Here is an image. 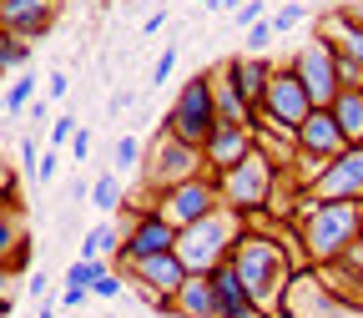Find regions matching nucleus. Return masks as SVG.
<instances>
[{
    "label": "nucleus",
    "instance_id": "obj_25",
    "mask_svg": "<svg viewBox=\"0 0 363 318\" xmlns=\"http://www.w3.org/2000/svg\"><path fill=\"white\" fill-rule=\"evenodd\" d=\"M272 40H278V26H272V16H262V21H252L247 26V35H242V51H272Z\"/></svg>",
    "mask_w": 363,
    "mask_h": 318
},
{
    "label": "nucleus",
    "instance_id": "obj_8",
    "mask_svg": "<svg viewBox=\"0 0 363 318\" xmlns=\"http://www.w3.org/2000/svg\"><path fill=\"white\" fill-rule=\"evenodd\" d=\"M121 212H131V207H121ZM177 243V227L147 202L142 212H131L126 217V227H121V248H116V258L111 263H131V258H152V253H167Z\"/></svg>",
    "mask_w": 363,
    "mask_h": 318
},
{
    "label": "nucleus",
    "instance_id": "obj_7",
    "mask_svg": "<svg viewBox=\"0 0 363 318\" xmlns=\"http://www.w3.org/2000/svg\"><path fill=\"white\" fill-rule=\"evenodd\" d=\"M288 66L303 76V86H308V97H313V106H328L333 97H338V51L323 40V35H308L298 51L288 56Z\"/></svg>",
    "mask_w": 363,
    "mask_h": 318
},
{
    "label": "nucleus",
    "instance_id": "obj_38",
    "mask_svg": "<svg viewBox=\"0 0 363 318\" xmlns=\"http://www.w3.org/2000/svg\"><path fill=\"white\" fill-rule=\"evenodd\" d=\"M51 116H56V106L45 102V97H35V102L26 106V121H51Z\"/></svg>",
    "mask_w": 363,
    "mask_h": 318
},
{
    "label": "nucleus",
    "instance_id": "obj_30",
    "mask_svg": "<svg viewBox=\"0 0 363 318\" xmlns=\"http://www.w3.org/2000/svg\"><path fill=\"white\" fill-rule=\"evenodd\" d=\"M76 126H81V121H76V116H71V111L61 106V111L51 116V147H61V142H71V136H76Z\"/></svg>",
    "mask_w": 363,
    "mask_h": 318
},
{
    "label": "nucleus",
    "instance_id": "obj_27",
    "mask_svg": "<svg viewBox=\"0 0 363 318\" xmlns=\"http://www.w3.org/2000/svg\"><path fill=\"white\" fill-rule=\"evenodd\" d=\"M16 293H21V273L11 263H0V318L16 308Z\"/></svg>",
    "mask_w": 363,
    "mask_h": 318
},
{
    "label": "nucleus",
    "instance_id": "obj_2",
    "mask_svg": "<svg viewBox=\"0 0 363 318\" xmlns=\"http://www.w3.org/2000/svg\"><path fill=\"white\" fill-rule=\"evenodd\" d=\"M247 233V217L238 212V207H212L207 217H197V222H187V227H177V243H172V253L182 258V268L187 273H212L217 263H227L233 258V248H238V238Z\"/></svg>",
    "mask_w": 363,
    "mask_h": 318
},
{
    "label": "nucleus",
    "instance_id": "obj_20",
    "mask_svg": "<svg viewBox=\"0 0 363 318\" xmlns=\"http://www.w3.org/2000/svg\"><path fill=\"white\" fill-rule=\"evenodd\" d=\"M328 111L338 116L348 147H363V86H338V97L328 102Z\"/></svg>",
    "mask_w": 363,
    "mask_h": 318
},
{
    "label": "nucleus",
    "instance_id": "obj_33",
    "mask_svg": "<svg viewBox=\"0 0 363 318\" xmlns=\"http://www.w3.org/2000/svg\"><path fill=\"white\" fill-rule=\"evenodd\" d=\"M56 172H61V147L40 152V162H35V182H56Z\"/></svg>",
    "mask_w": 363,
    "mask_h": 318
},
{
    "label": "nucleus",
    "instance_id": "obj_37",
    "mask_svg": "<svg viewBox=\"0 0 363 318\" xmlns=\"http://www.w3.org/2000/svg\"><path fill=\"white\" fill-rule=\"evenodd\" d=\"M35 162H40V147H35V136H21V167L35 177Z\"/></svg>",
    "mask_w": 363,
    "mask_h": 318
},
{
    "label": "nucleus",
    "instance_id": "obj_1",
    "mask_svg": "<svg viewBox=\"0 0 363 318\" xmlns=\"http://www.w3.org/2000/svg\"><path fill=\"white\" fill-rule=\"evenodd\" d=\"M298 227V248L308 268H323L333 258H343L358 238H363V202L348 197H308L303 212L293 217Z\"/></svg>",
    "mask_w": 363,
    "mask_h": 318
},
{
    "label": "nucleus",
    "instance_id": "obj_35",
    "mask_svg": "<svg viewBox=\"0 0 363 318\" xmlns=\"http://www.w3.org/2000/svg\"><path fill=\"white\" fill-rule=\"evenodd\" d=\"M233 21H238V26H242V31H247V26H252V21H262V0H242V6H238V11H233Z\"/></svg>",
    "mask_w": 363,
    "mask_h": 318
},
{
    "label": "nucleus",
    "instance_id": "obj_10",
    "mask_svg": "<svg viewBox=\"0 0 363 318\" xmlns=\"http://www.w3.org/2000/svg\"><path fill=\"white\" fill-rule=\"evenodd\" d=\"M0 263H11L16 273H30V263H35V238H30V217H26L21 192L0 197Z\"/></svg>",
    "mask_w": 363,
    "mask_h": 318
},
{
    "label": "nucleus",
    "instance_id": "obj_15",
    "mask_svg": "<svg viewBox=\"0 0 363 318\" xmlns=\"http://www.w3.org/2000/svg\"><path fill=\"white\" fill-rule=\"evenodd\" d=\"M0 16H6V31H16L26 40H40L56 26L61 0H0Z\"/></svg>",
    "mask_w": 363,
    "mask_h": 318
},
{
    "label": "nucleus",
    "instance_id": "obj_9",
    "mask_svg": "<svg viewBox=\"0 0 363 318\" xmlns=\"http://www.w3.org/2000/svg\"><path fill=\"white\" fill-rule=\"evenodd\" d=\"M262 116H272V121H283V126H303V116L313 111V97H308V86H303V76L283 61V66H272V76H267V91H262V106H257Z\"/></svg>",
    "mask_w": 363,
    "mask_h": 318
},
{
    "label": "nucleus",
    "instance_id": "obj_44",
    "mask_svg": "<svg viewBox=\"0 0 363 318\" xmlns=\"http://www.w3.org/2000/svg\"><path fill=\"white\" fill-rule=\"evenodd\" d=\"M35 318H56V308H51V303H40V313H35Z\"/></svg>",
    "mask_w": 363,
    "mask_h": 318
},
{
    "label": "nucleus",
    "instance_id": "obj_3",
    "mask_svg": "<svg viewBox=\"0 0 363 318\" xmlns=\"http://www.w3.org/2000/svg\"><path fill=\"white\" fill-rule=\"evenodd\" d=\"M278 162H272L267 152H247L242 162H233V167H222V172H212L217 177V192H222V202L227 207H238L247 222L252 217H262L267 212V202H272V187H278Z\"/></svg>",
    "mask_w": 363,
    "mask_h": 318
},
{
    "label": "nucleus",
    "instance_id": "obj_40",
    "mask_svg": "<svg viewBox=\"0 0 363 318\" xmlns=\"http://www.w3.org/2000/svg\"><path fill=\"white\" fill-rule=\"evenodd\" d=\"M162 26H167V11H152V16H147V21H142V35H157V31H162Z\"/></svg>",
    "mask_w": 363,
    "mask_h": 318
},
{
    "label": "nucleus",
    "instance_id": "obj_48",
    "mask_svg": "<svg viewBox=\"0 0 363 318\" xmlns=\"http://www.w3.org/2000/svg\"><path fill=\"white\" fill-rule=\"evenodd\" d=\"M0 111H6V97H0Z\"/></svg>",
    "mask_w": 363,
    "mask_h": 318
},
{
    "label": "nucleus",
    "instance_id": "obj_36",
    "mask_svg": "<svg viewBox=\"0 0 363 318\" xmlns=\"http://www.w3.org/2000/svg\"><path fill=\"white\" fill-rule=\"evenodd\" d=\"M71 157H76V162L91 157V126H76V136H71Z\"/></svg>",
    "mask_w": 363,
    "mask_h": 318
},
{
    "label": "nucleus",
    "instance_id": "obj_39",
    "mask_svg": "<svg viewBox=\"0 0 363 318\" xmlns=\"http://www.w3.org/2000/svg\"><path fill=\"white\" fill-rule=\"evenodd\" d=\"M86 298H91V288H76V283H66V288H61V308H81Z\"/></svg>",
    "mask_w": 363,
    "mask_h": 318
},
{
    "label": "nucleus",
    "instance_id": "obj_29",
    "mask_svg": "<svg viewBox=\"0 0 363 318\" xmlns=\"http://www.w3.org/2000/svg\"><path fill=\"white\" fill-rule=\"evenodd\" d=\"M121 288H126V273H121V268L111 263V268L101 273V278H96V283H91V298H116Z\"/></svg>",
    "mask_w": 363,
    "mask_h": 318
},
{
    "label": "nucleus",
    "instance_id": "obj_41",
    "mask_svg": "<svg viewBox=\"0 0 363 318\" xmlns=\"http://www.w3.org/2000/svg\"><path fill=\"white\" fill-rule=\"evenodd\" d=\"M6 192H21V187H16V172L0 162V197H6Z\"/></svg>",
    "mask_w": 363,
    "mask_h": 318
},
{
    "label": "nucleus",
    "instance_id": "obj_14",
    "mask_svg": "<svg viewBox=\"0 0 363 318\" xmlns=\"http://www.w3.org/2000/svg\"><path fill=\"white\" fill-rule=\"evenodd\" d=\"M272 56H262V51H233L222 61V71L233 76V86L242 91V102L247 106H262V91H267V76H272Z\"/></svg>",
    "mask_w": 363,
    "mask_h": 318
},
{
    "label": "nucleus",
    "instance_id": "obj_31",
    "mask_svg": "<svg viewBox=\"0 0 363 318\" xmlns=\"http://www.w3.org/2000/svg\"><path fill=\"white\" fill-rule=\"evenodd\" d=\"M66 91H71V76H66V71H51V76H45V86H40V97L51 102V106H61Z\"/></svg>",
    "mask_w": 363,
    "mask_h": 318
},
{
    "label": "nucleus",
    "instance_id": "obj_12",
    "mask_svg": "<svg viewBox=\"0 0 363 318\" xmlns=\"http://www.w3.org/2000/svg\"><path fill=\"white\" fill-rule=\"evenodd\" d=\"M252 147H257V142H252V126H247V121L217 116V126L207 131V142H202V162H207V172H222V167L242 162Z\"/></svg>",
    "mask_w": 363,
    "mask_h": 318
},
{
    "label": "nucleus",
    "instance_id": "obj_17",
    "mask_svg": "<svg viewBox=\"0 0 363 318\" xmlns=\"http://www.w3.org/2000/svg\"><path fill=\"white\" fill-rule=\"evenodd\" d=\"M212 288H217V318H262L257 303H252V293H247V283L238 278L233 258L212 268Z\"/></svg>",
    "mask_w": 363,
    "mask_h": 318
},
{
    "label": "nucleus",
    "instance_id": "obj_34",
    "mask_svg": "<svg viewBox=\"0 0 363 318\" xmlns=\"http://www.w3.org/2000/svg\"><path fill=\"white\" fill-rule=\"evenodd\" d=\"M26 298H35V303H45V293H51V278L45 273H26V288H21Z\"/></svg>",
    "mask_w": 363,
    "mask_h": 318
},
{
    "label": "nucleus",
    "instance_id": "obj_18",
    "mask_svg": "<svg viewBox=\"0 0 363 318\" xmlns=\"http://www.w3.org/2000/svg\"><path fill=\"white\" fill-rule=\"evenodd\" d=\"M167 318H217V288L212 273H187V283L167 303Z\"/></svg>",
    "mask_w": 363,
    "mask_h": 318
},
{
    "label": "nucleus",
    "instance_id": "obj_4",
    "mask_svg": "<svg viewBox=\"0 0 363 318\" xmlns=\"http://www.w3.org/2000/svg\"><path fill=\"white\" fill-rule=\"evenodd\" d=\"M162 126L172 136H182V142H192V147L207 142V131L217 126V97H212V76L207 71H197V76H187L177 86V97H172Z\"/></svg>",
    "mask_w": 363,
    "mask_h": 318
},
{
    "label": "nucleus",
    "instance_id": "obj_11",
    "mask_svg": "<svg viewBox=\"0 0 363 318\" xmlns=\"http://www.w3.org/2000/svg\"><path fill=\"white\" fill-rule=\"evenodd\" d=\"M308 197H348V202H363V147H343L338 157H328L323 172L313 177Z\"/></svg>",
    "mask_w": 363,
    "mask_h": 318
},
{
    "label": "nucleus",
    "instance_id": "obj_26",
    "mask_svg": "<svg viewBox=\"0 0 363 318\" xmlns=\"http://www.w3.org/2000/svg\"><path fill=\"white\" fill-rule=\"evenodd\" d=\"M111 162H116V172H136V162H142V136H136V131L116 136V152H111Z\"/></svg>",
    "mask_w": 363,
    "mask_h": 318
},
{
    "label": "nucleus",
    "instance_id": "obj_13",
    "mask_svg": "<svg viewBox=\"0 0 363 318\" xmlns=\"http://www.w3.org/2000/svg\"><path fill=\"white\" fill-rule=\"evenodd\" d=\"M293 136H298V152L323 157V162H328V157H338V152L348 147V136H343V126H338V116H333L328 106H313Z\"/></svg>",
    "mask_w": 363,
    "mask_h": 318
},
{
    "label": "nucleus",
    "instance_id": "obj_47",
    "mask_svg": "<svg viewBox=\"0 0 363 318\" xmlns=\"http://www.w3.org/2000/svg\"><path fill=\"white\" fill-rule=\"evenodd\" d=\"M197 6H212V0H197Z\"/></svg>",
    "mask_w": 363,
    "mask_h": 318
},
{
    "label": "nucleus",
    "instance_id": "obj_32",
    "mask_svg": "<svg viewBox=\"0 0 363 318\" xmlns=\"http://www.w3.org/2000/svg\"><path fill=\"white\" fill-rule=\"evenodd\" d=\"M172 71H177V45H167V51L157 56V66H152V86H167Z\"/></svg>",
    "mask_w": 363,
    "mask_h": 318
},
{
    "label": "nucleus",
    "instance_id": "obj_24",
    "mask_svg": "<svg viewBox=\"0 0 363 318\" xmlns=\"http://www.w3.org/2000/svg\"><path fill=\"white\" fill-rule=\"evenodd\" d=\"M91 207H101V217L121 212V177L116 172H101L96 182H91Z\"/></svg>",
    "mask_w": 363,
    "mask_h": 318
},
{
    "label": "nucleus",
    "instance_id": "obj_45",
    "mask_svg": "<svg viewBox=\"0 0 363 318\" xmlns=\"http://www.w3.org/2000/svg\"><path fill=\"white\" fill-rule=\"evenodd\" d=\"M0 35H6V16H0Z\"/></svg>",
    "mask_w": 363,
    "mask_h": 318
},
{
    "label": "nucleus",
    "instance_id": "obj_46",
    "mask_svg": "<svg viewBox=\"0 0 363 318\" xmlns=\"http://www.w3.org/2000/svg\"><path fill=\"white\" fill-rule=\"evenodd\" d=\"M101 318H121V313H101Z\"/></svg>",
    "mask_w": 363,
    "mask_h": 318
},
{
    "label": "nucleus",
    "instance_id": "obj_19",
    "mask_svg": "<svg viewBox=\"0 0 363 318\" xmlns=\"http://www.w3.org/2000/svg\"><path fill=\"white\" fill-rule=\"evenodd\" d=\"M207 76H212V97H217V116H227V121H247V126H252V121H257V106H247V102H242V91L233 86V76H227L222 66H212Z\"/></svg>",
    "mask_w": 363,
    "mask_h": 318
},
{
    "label": "nucleus",
    "instance_id": "obj_21",
    "mask_svg": "<svg viewBox=\"0 0 363 318\" xmlns=\"http://www.w3.org/2000/svg\"><path fill=\"white\" fill-rule=\"evenodd\" d=\"M30 56H35V40L16 35V31H6V35H0V76H16V71H26V66H30Z\"/></svg>",
    "mask_w": 363,
    "mask_h": 318
},
{
    "label": "nucleus",
    "instance_id": "obj_23",
    "mask_svg": "<svg viewBox=\"0 0 363 318\" xmlns=\"http://www.w3.org/2000/svg\"><path fill=\"white\" fill-rule=\"evenodd\" d=\"M116 248H121V233H116L111 222H96V227L81 238V258H106V263H111Z\"/></svg>",
    "mask_w": 363,
    "mask_h": 318
},
{
    "label": "nucleus",
    "instance_id": "obj_42",
    "mask_svg": "<svg viewBox=\"0 0 363 318\" xmlns=\"http://www.w3.org/2000/svg\"><path fill=\"white\" fill-rule=\"evenodd\" d=\"M66 197H71V202H86V197H91V187H86V182L76 177V182H71V192H66Z\"/></svg>",
    "mask_w": 363,
    "mask_h": 318
},
{
    "label": "nucleus",
    "instance_id": "obj_16",
    "mask_svg": "<svg viewBox=\"0 0 363 318\" xmlns=\"http://www.w3.org/2000/svg\"><path fill=\"white\" fill-rule=\"evenodd\" d=\"M313 31L323 35V40L333 45V51H338L343 61H358V66H363V21H358V16H348V6L323 11Z\"/></svg>",
    "mask_w": 363,
    "mask_h": 318
},
{
    "label": "nucleus",
    "instance_id": "obj_22",
    "mask_svg": "<svg viewBox=\"0 0 363 318\" xmlns=\"http://www.w3.org/2000/svg\"><path fill=\"white\" fill-rule=\"evenodd\" d=\"M35 97H40V76H35V66H26V71H16V76H11V91H6V111H16V116H21V111H26Z\"/></svg>",
    "mask_w": 363,
    "mask_h": 318
},
{
    "label": "nucleus",
    "instance_id": "obj_5",
    "mask_svg": "<svg viewBox=\"0 0 363 318\" xmlns=\"http://www.w3.org/2000/svg\"><path fill=\"white\" fill-rule=\"evenodd\" d=\"M147 167H142V182H147V192H162V187H172V182H187V177H197V172H207V162H202V147H192V142H182V136H172L167 126L147 142Z\"/></svg>",
    "mask_w": 363,
    "mask_h": 318
},
{
    "label": "nucleus",
    "instance_id": "obj_43",
    "mask_svg": "<svg viewBox=\"0 0 363 318\" xmlns=\"http://www.w3.org/2000/svg\"><path fill=\"white\" fill-rule=\"evenodd\" d=\"M238 6H242V0H212L207 11H238Z\"/></svg>",
    "mask_w": 363,
    "mask_h": 318
},
{
    "label": "nucleus",
    "instance_id": "obj_6",
    "mask_svg": "<svg viewBox=\"0 0 363 318\" xmlns=\"http://www.w3.org/2000/svg\"><path fill=\"white\" fill-rule=\"evenodd\" d=\"M152 207H157L172 227H187V222L207 217L212 207H222L217 177H212V172H197V177H187V182H172V187L152 192Z\"/></svg>",
    "mask_w": 363,
    "mask_h": 318
},
{
    "label": "nucleus",
    "instance_id": "obj_28",
    "mask_svg": "<svg viewBox=\"0 0 363 318\" xmlns=\"http://www.w3.org/2000/svg\"><path fill=\"white\" fill-rule=\"evenodd\" d=\"M303 6H298V0H278V11H272V26H278V35H288V31H298L303 26Z\"/></svg>",
    "mask_w": 363,
    "mask_h": 318
}]
</instances>
